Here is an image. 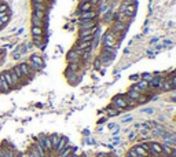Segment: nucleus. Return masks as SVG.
<instances>
[{
    "label": "nucleus",
    "mask_w": 176,
    "mask_h": 157,
    "mask_svg": "<svg viewBox=\"0 0 176 157\" xmlns=\"http://www.w3.org/2000/svg\"><path fill=\"white\" fill-rule=\"evenodd\" d=\"M114 53H116L114 47H107V46H103V48H102V55L109 57V58H111V57L114 55Z\"/></svg>",
    "instance_id": "obj_14"
},
{
    "label": "nucleus",
    "mask_w": 176,
    "mask_h": 157,
    "mask_svg": "<svg viewBox=\"0 0 176 157\" xmlns=\"http://www.w3.org/2000/svg\"><path fill=\"white\" fill-rule=\"evenodd\" d=\"M88 2L91 6H94V4H97V3H99V0H88Z\"/></svg>",
    "instance_id": "obj_43"
},
{
    "label": "nucleus",
    "mask_w": 176,
    "mask_h": 157,
    "mask_svg": "<svg viewBox=\"0 0 176 157\" xmlns=\"http://www.w3.org/2000/svg\"><path fill=\"white\" fill-rule=\"evenodd\" d=\"M175 76H176V72H175Z\"/></svg>",
    "instance_id": "obj_56"
},
{
    "label": "nucleus",
    "mask_w": 176,
    "mask_h": 157,
    "mask_svg": "<svg viewBox=\"0 0 176 157\" xmlns=\"http://www.w3.org/2000/svg\"><path fill=\"white\" fill-rule=\"evenodd\" d=\"M113 2H120V0H113Z\"/></svg>",
    "instance_id": "obj_55"
},
{
    "label": "nucleus",
    "mask_w": 176,
    "mask_h": 157,
    "mask_svg": "<svg viewBox=\"0 0 176 157\" xmlns=\"http://www.w3.org/2000/svg\"><path fill=\"white\" fill-rule=\"evenodd\" d=\"M8 20H10V17H8V15H4V17H2L0 18V22H2L3 25H6L8 22Z\"/></svg>",
    "instance_id": "obj_37"
},
{
    "label": "nucleus",
    "mask_w": 176,
    "mask_h": 157,
    "mask_svg": "<svg viewBox=\"0 0 176 157\" xmlns=\"http://www.w3.org/2000/svg\"><path fill=\"white\" fill-rule=\"evenodd\" d=\"M28 156H29V157H40V156H39V153L36 152V149H34L33 146L30 147V150H29V153H28Z\"/></svg>",
    "instance_id": "obj_30"
},
{
    "label": "nucleus",
    "mask_w": 176,
    "mask_h": 157,
    "mask_svg": "<svg viewBox=\"0 0 176 157\" xmlns=\"http://www.w3.org/2000/svg\"><path fill=\"white\" fill-rule=\"evenodd\" d=\"M127 97L129 98V99H132V101H138V98L140 97V92H138V91H133V90H129V91L127 92Z\"/></svg>",
    "instance_id": "obj_20"
},
{
    "label": "nucleus",
    "mask_w": 176,
    "mask_h": 157,
    "mask_svg": "<svg viewBox=\"0 0 176 157\" xmlns=\"http://www.w3.org/2000/svg\"><path fill=\"white\" fill-rule=\"evenodd\" d=\"M83 2H88V0H81V3H83Z\"/></svg>",
    "instance_id": "obj_54"
},
{
    "label": "nucleus",
    "mask_w": 176,
    "mask_h": 157,
    "mask_svg": "<svg viewBox=\"0 0 176 157\" xmlns=\"http://www.w3.org/2000/svg\"><path fill=\"white\" fill-rule=\"evenodd\" d=\"M22 32H24V29H20V30L17 32V35H22Z\"/></svg>",
    "instance_id": "obj_51"
},
{
    "label": "nucleus",
    "mask_w": 176,
    "mask_h": 157,
    "mask_svg": "<svg viewBox=\"0 0 176 157\" xmlns=\"http://www.w3.org/2000/svg\"><path fill=\"white\" fill-rule=\"evenodd\" d=\"M113 108H116L117 110H123V109H128L129 106H128V104L125 102V99H124V97H121V95H117V97L113 98Z\"/></svg>",
    "instance_id": "obj_3"
},
{
    "label": "nucleus",
    "mask_w": 176,
    "mask_h": 157,
    "mask_svg": "<svg viewBox=\"0 0 176 157\" xmlns=\"http://www.w3.org/2000/svg\"><path fill=\"white\" fill-rule=\"evenodd\" d=\"M103 46L107 47H113L114 46V35L111 32H107L103 37Z\"/></svg>",
    "instance_id": "obj_9"
},
{
    "label": "nucleus",
    "mask_w": 176,
    "mask_h": 157,
    "mask_svg": "<svg viewBox=\"0 0 176 157\" xmlns=\"http://www.w3.org/2000/svg\"><path fill=\"white\" fill-rule=\"evenodd\" d=\"M133 3V0H124L123 2V6H131Z\"/></svg>",
    "instance_id": "obj_41"
},
{
    "label": "nucleus",
    "mask_w": 176,
    "mask_h": 157,
    "mask_svg": "<svg viewBox=\"0 0 176 157\" xmlns=\"http://www.w3.org/2000/svg\"><path fill=\"white\" fill-rule=\"evenodd\" d=\"M166 80H168V83L171 84L172 90L176 88V76H175V75H174V76H169V77H166Z\"/></svg>",
    "instance_id": "obj_27"
},
{
    "label": "nucleus",
    "mask_w": 176,
    "mask_h": 157,
    "mask_svg": "<svg viewBox=\"0 0 176 157\" xmlns=\"http://www.w3.org/2000/svg\"><path fill=\"white\" fill-rule=\"evenodd\" d=\"M11 70H12V72H14V73H15V76H17V79H18V80H22V79H24V77H25V76H24V75H22V72H21V69H20V68H18V66H14V68H12Z\"/></svg>",
    "instance_id": "obj_24"
},
{
    "label": "nucleus",
    "mask_w": 176,
    "mask_h": 157,
    "mask_svg": "<svg viewBox=\"0 0 176 157\" xmlns=\"http://www.w3.org/2000/svg\"><path fill=\"white\" fill-rule=\"evenodd\" d=\"M92 8V6L89 4V2H83L80 4V12H85V11H89Z\"/></svg>",
    "instance_id": "obj_22"
},
{
    "label": "nucleus",
    "mask_w": 176,
    "mask_h": 157,
    "mask_svg": "<svg viewBox=\"0 0 176 157\" xmlns=\"http://www.w3.org/2000/svg\"><path fill=\"white\" fill-rule=\"evenodd\" d=\"M59 139H61V136L58 135V134H52V135L50 136V141H51V145H52V152H54V149L56 147V145H58V142H59Z\"/></svg>",
    "instance_id": "obj_19"
},
{
    "label": "nucleus",
    "mask_w": 176,
    "mask_h": 157,
    "mask_svg": "<svg viewBox=\"0 0 176 157\" xmlns=\"http://www.w3.org/2000/svg\"><path fill=\"white\" fill-rule=\"evenodd\" d=\"M15 157H29V156H28V153H20V155H17Z\"/></svg>",
    "instance_id": "obj_44"
},
{
    "label": "nucleus",
    "mask_w": 176,
    "mask_h": 157,
    "mask_svg": "<svg viewBox=\"0 0 176 157\" xmlns=\"http://www.w3.org/2000/svg\"><path fill=\"white\" fill-rule=\"evenodd\" d=\"M29 66H30L32 70H40V69L44 66V61H43V58H41L40 55H37V54H33V55H30Z\"/></svg>",
    "instance_id": "obj_1"
},
{
    "label": "nucleus",
    "mask_w": 176,
    "mask_h": 157,
    "mask_svg": "<svg viewBox=\"0 0 176 157\" xmlns=\"http://www.w3.org/2000/svg\"><path fill=\"white\" fill-rule=\"evenodd\" d=\"M95 22L94 21H80V30H94Z\"/></svg>",
    "instance_id": "obj_7"
},
{
    "label": "nucleus",
    "mask_w": 176,
    "mask_h": 157,
    "mask_svg": "<svg viewBox=\"0 0 176 157\" xmlns=\"http://www.w3.org/2000/svg\"><path fill=\"white\" fill-rule=\"evenodd\" d=\"M113 143H114V145H117V143H120V139H118V136H114Z\"/></svg>",
    "instance_id": "obj_45"
},
{
    "label": "nucleus",
    "mask_w": 176,
    "mask_h": 157,
    "mask_svg": "<svg viewBox=\"0 0 176 157\" xmlns=\"http://www.w3.org/2000/svg\"><path fill=\"white\" fill-rule=\"evenodd\" d=\"M10 87H8L7 81L4 80V76H3V73L0 75V92H8L10 91Z\"/></svg>",
    "instance_id": "obj_13"
},
{
    "label": "nucleus",
    "mask_w": 176,
    "mask_h": 157,
    "mask_svg": "<svg viewBox=\"0 0 176 157\" xmlns=\"http://www.w3.org/2000/svg\"><path fill=\"white\" fill-rule=\"evenodd\" d=\"M32 3H44V0H32Z\"/></svg>",
    "instance_id": "obj_49"
},
{
    "label": "nucleus",
    "mask_w": 176,
    "mask_h": 157,
    "mask_svg": "<svg viewBox=\"0 0 176 157\" xmlns=\"http://www.w3.org/2000/svg\"><path fill=\"white\" fill-rule=\"evenodd\" d=\"M32 37H33L34 46H37V47H41V37H39V36H32Z\"/></svg>",
    "instance_id": "obj_33"
},
{
    "label": "nucleus",
    "mask_w": 176,
    "mask_h": 157,
    "mask_svg": "<svg viewBox=\"0 0 176 157\" xmlns=\"http://www.w3.org/2000/svg\"><path fill=\"white\" fill-rule=\"evenodd\" d=\"M3 76H4V80L6 81H7V84H8V87H14V85H17V83L14 81V79L11 77V75H10V70H8V72H4L3 73Z\"/></svg>",
    "instance_id": "obj_15"
},
{
    "label": "nucleus",
    "mask_w": 176,
    "mask_h": 157,
    "mask_svg": "<svg viewBox=\"0 0 176 157\" xmlns=\"http://www.w3.org/2000/svg\"><path fill=\"white\" fill-rule=\"evenodd\" d=\"M124 28H125V25H124V22L121 21V20H118V21L114 22L113 28H111V33H113V35L120 33L121 30H124Z\"/></svg>",
    "instance_id": "obj_10"
},
{
    "label": "nucleus",
    "mask_w": 176,
    "mask_h": 157,
    "mask_svg": "<svg viewBox=\"0 0 176 157\" xmlns=\"http://www.w3.org/2000/svg\"><path fill=\"white\" fill-rule=\"evenodd\" d=\"M66 145H68V138H66V136H61V139H59L58 145H56V147H55V149H54V152H55L56 155H58V153H59L61 150H62V149H63V147H65Z\"/></svg>",
    "instance_id": "obj_12"
},
{
    "label": "nucleus",
    "mask_w": 176,
    "mask_h": 157,
    "mask_svg": "<svg viewBox=\"0 0 176 157\" xmlns=\"http://www.w3.org/2000/svg\"><path fill=\"white\" fill-rule=\"evenodd\" d=\"M127 156H128V157H139V156L136 155V152H135V150H133V149H131L129 152L127 153Z\"/></svg>",
    "instance_id": "obj_38"
},
{
    "label": "nucleus",
    "mask_w": 176,
    "mask_h": 157,
    "mask_svg": "<svg viewBox=\"0 0 176 157\" xmlns=\"http://www.w3.org/2000/svg\"><path fill=\"white\" fill-rule=\"evenodd\" d=\"M157 41H158V37H154V39H151V41H150V43H151V44H156Z\"/></svg>",
    "instance_id": "obj_48"
},
{
    "label": "nucleus",
    "mask_w": 176,
    "mask_h": 157,
    "mask_svg": "<svg viewBox=\"0 0 176 157\" xmlns=\"http://www.w3.org/2000/svg\"><path fill=\"white\" fill-rule=\"evenodd\" d=\"M69 157H80V156H79V155H73V153H72V155H70Z\"/></svg>",
    "instance_id": "obj_52"
},
{
    "label": "nucleus",
    "mask_w": 176,
    "mask_h": 157,
    "mask_svg": "<svg viewBox=\"0 0 176 157\" xmlns=\"http://www.w3.org/2000/svg\"><path fill=\"white\" fill-rule=\"evenodd\" d=\"M99 65H101V61H97L95 62V68H99Z\"/></svg>",
    "instance_id": "obj_50"
},
{
    "label": "nucleus",
    "mask_w": 176,
    "mask_h": 157,
    "mask_svg": "<svg viewBox=\"0 0 176 157\" xmlns=\"http://www.w3.org/2000/svg\"><path fill=\"white\" fill-rule=\"evenodd\" d=\"M140 146H142L143 149L146 150V152H149V153H150V146L147 145V143H143V142H142V143H140Z\"/></svg>",
    "instance_id": "obj_40"
},
{
    "label": "nucleus",
    "mask_w": 176,
    "mask_h": 157,
    "mask_svg": "<svg viewBox=\"0 0 176 157\" xmlns=\"http://www.w3.org/2000/svg\"><path fill=\"white\" fill-rule=\"evenodd\" d=\"M97 12L95 11H92V10H89V11H85V12H81L80 14V18L81 20H84V21H94L95 18H97Z\"/></svg>",
    "instance_id": "obj_8"
},
{
    "label": "nucleus",
    "mask_w": 176,
    "mask_h": 157,
    "mask_svg": "<svg viewBox=\"0 0 176 157\" xmlns=\"http://www.w3.org/2000/svg\"><path fill=\"white\" fill-rule=\"evenodd\" d=\"M18 68L21 69V72H22V75L26 77V76H32L34 73V70H32L30 69V66H29V63H26V62H22L18 65Z\"/></svg>",
    "instance_id": "obj_6"
},
{
    "label": "nucleus",
    "mask_w": 176,
    "mask_h": 157,
    "mask_svg": "<svg viewBox=\"0 0 176 157\" xmlns=\"http://www.w3.org/2000/svg\"><path fill=\"white\" fill-rule=\"evenodd\" d=\"M153 77H154V76L153 75H150V73H145V75H143V79L142 80H145V81H147V83H150L153 80Z\"/></svg>",
    "instance_id": "obj_32"
},
{
    "label": "nucleus",
    "mask_w": 176,
    "mask_h": 157,
    "mask_svg": "<svg viewBox=\"0 0 176 157\" xmlns=\"http://www.w3.org/2000/svg\"><path fill=\"white\" fill-rule=\"evenodd\" d=\"M149 101V97H142V95H140L139 98H138V104H145V102H147Z\"/></svg>",
    "instance_id": "obj_36"
},
{
    "label": "nucleus",
    "mask_w": 176,
    "mask_h": 157,
    "mask_svg": "<svg viewBox=\"0 0 176 157\" xmlns=\"http://www.w3.org/2000/svg\"><path fill=\"white\" fill-rule=\"evenodd\" d=\"M172 41L171 40H164V46H171Z\"/></svg>",
    "instance_id": "obj_46"
},
{
    "label": "nucleus",
    "mask_w": 176,
    "mask_h": 157,
    "mask_svg": "<svg viewBox=\"0 0 176 157\" xmlns=\"http://www.w3.org/2000/svg\"><path fill=\"white\" fill-rule=\"evenodd\" d=\"M81 54H83V51H80L77 48H74V50H70L68 54H66V59H68V62H73V63H79V61L80 58H81Z\"/></svg>",
    "instance_id": "obj_2"
},
{
    "label": "nucleus",
    "mask_w": 176,
    "mask_h": 157,
    "mask_svg": "<svg viewBox=\"0 0 176 157\" xmlns=\"http://www.w3.org/2000/svg\"><path fill=\"white\" fill-rule=\"evenodd\" d=\"M94 30H80V37L83 36H88V35H94Z\"/></svg>",
    "instance_id": "obj_34"
},
{
    "label": "nucleus",
    "mask_w": 176,
    "mask_h": 157,
    "mask_svg": "<svg viewBox=\"0 0 176 157\" xmlns=\"http://www.w3.org/2000/svg\"><path fill=\"white\" fill-rule=\"evenodd\" d=\"M149 146H150V153H151L153 156H161V153H162V146L160 145V143L151 142Z\"/></svg>",
    "instance_id": "obj_5"
},
{
    "label": "nucleus",
    "mask_w": 176,
    "mask_h": 157,
    "mask_svg": "<svg viewBox=\"0 0 176 157\" xmlns=\"http://www.w3.org/2000/svg\"><path fill=\"white\" fill-rule=\"evenodd\" d=\"M140 79V76L139 75H133V76H131V80H139Z\"/></svg>",
    "instance_id": "obj_42"
},
{
    "label": "nucleus",
    "mask_w": 176,
    "mask_h": 157,
    "mask_svg": "<svg viewBox=\"0 0 176 157\" xmlns=\"http://www.w3.org/2000/svg\"><path fill=\"white\" fill-rule=\"evenodd\" d=\"M158 88H161L162 91H171L172 87H171V84L168 83V80L166 79H161V81H160V85H158Z\"/></svg>",
    "instance_id": "obj_16"
},
{
    "label": "nucleus",
    "mask_w": 176,
    "mask_h": 157,
    "mask_svg": "<svg viewBox=\"0 0 176 157\" xmlns=\"http://www.w3.org/2000/svg\"><path fill=\"white\" fill-rule=\"evenodd\" d=\"M120 113V110H117L116 108H107V114L110 117H114V116H117V114Z\"/></svg>",
    "instance_id": "obj_26"
},
{
    "label": "nucleus",
    "mask_w": 176,
    "mask_h": 157,
    "mask_svg": "<svg viewBox=\"0 0 176 157\" xmlns=\"http://www.w3.org/2000/svg\"><path fill=\"white\" fill-rule=\"evenodd\" d=\"M73 149H74V147L70 146L69 143H68V145H66V146L63 147V149L58 153V155H56V157H69V156L73 153Z\"/></svg>",
    "instance_id": "obj_11"
},
{
    "label": "nucleus",
    "mask_w": 176,
    "mask_h": 157,
    "mask_svg": "<svg viewBox=\"0 0 176 157\" xmlns=\"http://www.w3.org/2000/svg\"><path fill=\"white\" fill-rule=\"evenodd\" d=\"M68 70H70V72H77L79 70V63H73V62H70L69 65H68Z\"/></svg>",
    "instance_id": "obj_28"
},
{
    "label": "nucleus",
    "mask_w": 176,
    "mask_h": 157,
    "mask_svg": "<svg viewBox=\"0 0 176 157\" xmlns=\"http://www.w3.org/2000/svg\"><path fill=\"white\" fill-rule=\"evenodd\" d=\"M32 26H39V28H43V20H39L36 15L32 14Z\"/></svg>",
    "instance_id": "obj_21"
},
{
    "label": "nucleus",
    "mask_w": 176,
    "mask_h": 157,
    "mask_svg": "<svg viewBox=\"0 0 176 157\" xmlns=\"http://www.w3.org/2000/svg\"><path fill=\"white\" fill-rule=\"evenodd\" d=\"M32 7H33V10L46 11V7H44V3H32Z\"/></svg>",
    "instance_id": "obj_25"
},
{
    "label": "nucleus",
    "mask_w": 176,
    "mask_h": 157,
    "mask_svg": "<svg viewBox=\"0 0 176 157\" xmlns=\"http://www.w3.org/2000/svg\"><path fill=\"white\" fill-rule=\"evenodd\" d=\"M37 142L40 143L41 146L44 147V150H46L47 153H50L52 152V145H51V141H50V136H47V135H40L39 136V141Z\"/></svg>",
    "instance_id": "obj_4"
},
{
    "label": "nucleus",
    "mask_w": 176,
    "mask_h": 157,
    "mask_svg": "<svg viewBox=\"0 0 176 157\" xmlns=\"http://www.w3.org/2000/svg\"><path fill=\"white\" fill-rule=\"evenodd\" d=\"M33 15H36L39 20H43L44 18V11H40V10H33Z\"/></svg>",
    "instance_id": "obj_31"
},
{
    "label": "nucleus",
    "mask_w": 176,
    "mask_h": 157,
    "mask_svg": "<svg viewBox=\"0 0 176 157\" xmlns=\"http://www.w3.org/2000/svg\"><path fill=\"white\" fill-rule=\"evenodd\" d=\"M128 138H129V139H131V141H132V139H133V138H135V132H131V134H129V135H128Z\"/></svg>",
    "instance_id": "obj_47"
},
{
    "label": "nucleus",
    "mask_w": 176,
    "mask_h": 157,
    "mask_svg": "<svg viewBox=\"0 0 176 157\" xmlns=\"http://www.w3.org/2000/svg\"><path fill=\"white\" fill-rule=\"evenodd\" d=\"M142 113H146V114H153V113H154V109H153V108H146V109H142Z\"/></svg>",
    "instance_id": "obj_35"
},
{
    "label": "nucleus",
    "mask_w": 176,
    "mask_h": 157,
    "mask_svg": "<svg viewBox=\"0 0 176 157\" xmlns=\"http://www.w3.org/2000/svg\"><path fill=\"white\" fill-rule=\"evenodd\" d=\"M132 120H133V117H132V116H127V117H124L121 121H123V123H131Z\"/></svg>",
    "instance_id": "obj_39"
},
{
    "label": "nucleus",
    "mask_w": 176,
    "mask_h": 157,
    "mask_svg": "<svg viewBox=\"0 0 176 157\" xmlns=\"http://www.w3.org/2000/svg\"><path fill=\"white\" fill-rule=\"evenodd\" d=\"M32 36H39V37H41V36H43V28L32 26Z\"/></svg>",
    "instance_id": "obj_23"
},
{
    "label": "nucleus",
    "mask_w": 176,
    "mask_h": 157,
    "mask_svg": "<svg viewBox=\"0 0 176 157\" xmlns=\"http://www.w3.org/2000/svg\"><path fill=\"white\" fill-rule=\"evenodd\" d=\"M162 77H160V76H154L153 77V80L149 83V88H158L160 85V81H161Z\"/></svg>",
    "instance_id": "obj_18"
},
{
    "label": "nucleus",
    "mask_w": 176,
    "mask_h": 157,
    "mask_svg": "<svg viewBox=\"0 0 176 157\" xmlns=\"http://www.w3.org/2000/svg\"><path fill=\"white\" fill-rule=\"evenodd\" d=\"M161 146H162V153H165L168 156L172 155V147H169L168 145H161Z\"/></svg>",
    "instance_id": "obj_29"
},
{
    "label": "nucleus",
    "mask_w": 176,
    "mask_h": 157,
    "mask_svg": "<svg viewBox=\"0 0 176 157\" xmlns=\"http://www.w3.org/2000/svg\"><path fill=\"white\" fill-rule=\"evenodd\" d=\"M172 102H176V97H174V98H172Z\"/></svg>",
    "instance_id": "obj_53"
},
{
    "label": "nucleus",
    "mask_w": 176,
    "mask_h": 157,
    "mask_svg": "<svg viewBox=\"0 0 176 157\" xmlns=\"http://www.w3.org/2000/svg\"><path fill=\"white\" fill-rule=\"evenodd\" d=\"M132 149H133V150H135V152H136V155H138V156H142V157H147V156L150 155V153H149V152H146V150L143 149V147L140 146V145H136V146H133Z\"/></svg>",
    "instance_id": "obj_17"
}]
</instances>
